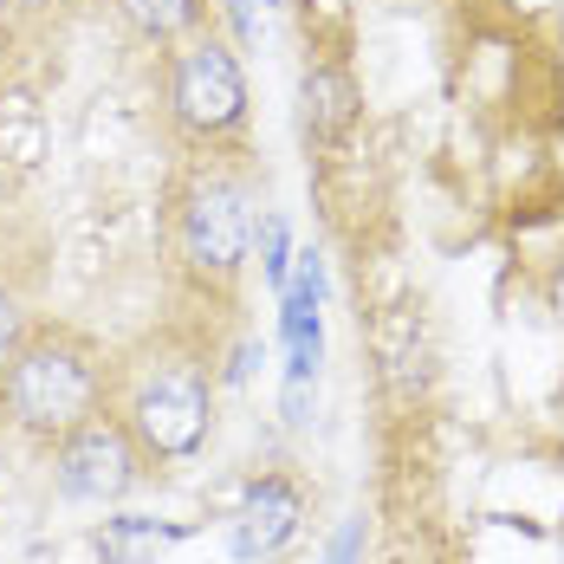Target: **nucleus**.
Returning <instances> with one entry per match:
<instances>
[{
	"mask_svg": "<svg viewBox=\"0 0 564 564\" xmlns=\"http://www.w3.org/2000/svg\"><path fill=\"white\" fill-rule=\"evenodd\" d=\"M0 383H7L13 422L33 435H53V442L85 429L91 415H105V364L78 338H58V332L20 344Z\"/></svg>",
	"mask_w": 564,
	"mask_h": 564,
	"instance_id": "nucleus-1",
	"label": "nucleus"
},
{
	"mask_svg": "<svg viewBox=\"0 0 564 564\" xmlns=\"http://www.w3.org/2000/svg\"><path fill=\"white\" fill-rule=\"evenodd\" d=\"M123 429L137 435V448L156 454V460H188V454L208 442V429H215V377L195 357L150 364L130 383Z\"/></svg>",
	"mask_w": 564,
	"mask_h": 564,
	"instance_id": "nucleus-2",
	"label": "nucleus"
},
{
	"mask_svg": "<svg viewBox=\"0 0 564 564\" xmlns=\"http://www.w3.org/2000/svg\"><path fill=\"white\" fill-rule=\"evenodd\" d=\"M175 247L188 260V273L227 285L240 273L247 247H253V202L234 175H195L182 188V208H175Z\"/></svg>",
	"mask_w": 564,
	"mask_h": 564,
	"instance_id": "nucleus-3",
	"label": "nucleus"
},
{
	"mask_svg": "<svg viewBox=\"0 0 564 564\" xmlns=\"http://www.w3.org/2000/svg\"><path fill=\"white\" fill-rule=\"evenodd\" d=\"M170 117L188 137H227L247 117V78L221 40H188L170 58Z\"/></svg>",
	"mask_w": 564,
	"mask_h": 564,
	"instance_id": "nucleus-4",
	"label": "nucleus"
},
{
	"mask_svg": "<svg viewBox=\"0 0 564 564\" xmlns=\"http://www.w3.org/2000/svg\"><path fill=\"white\" fill-rule=\"evenodd\" d=\"M137 474H143V448H137V435L123 422H111V415H91L85 429L58 435L53 487L65 500H78V507H111V500H123L137 487Z\"/></svg>",
	"mask_w": 564,
	"mask_h": 564,
	"instance_id": "nucleus-5",
	"label": "nucleus"
},
{
	"mask_svg": "<svg viewBox=\"0 0 564 564\" xmlns=\"http://www.w3.org/2000/svg\"><path fill=\"white\" fill-rule=\"evenodd\" d=\"M299 519H305L299 487H292L285 474H267V480L247 487V500H240V512H234V525H227V552H234L240 564L280 558L285 545L299 539Z\"/></svg>",
	"mask_w": 564,
	"mask_h": 564,
	"instance_id": "nucleus-6",
	"label": "nucleus"
},
{
	"mask_svg": "<svg viewBox=\"0 0 564 564\" xmlns=\"http://www.w3.org/2000/svg\"><path fill=\"white\" fill-rule=\"evenodd\" d=\"M350 123H357V85H350V72L312 65V72H305V130H312L318 143H338Z\"/></svg>",
	"mask_w": 564,
	"mask_h": 564,
	"instance_id": "nucleus-7",
	"label": "nucleus"
},
{
	"mask_svg": "<svg viewBox=\"0 0 564 564\" xmlns=\"http://www.w3.org/2000/svg\"><path fill=\"white\" fill-rule=\"evenodd\" d=\"M175 539H182V525L123 512V519H105V525H98V558L105 564H156Z\"/></svg>",
	"mask_w": 564,
	"mask_h": 564,
	"instance_id": "nucleus-8",
	"label": "nucleus"
},
{
	"mask_svg": "<svg viewBox=\"0 0 564 564\" xmlns=\"http://www.w3.org/2000/svg\"><path fill=\"white\" fill-rule=\"evenodd\" d=\"M111 7L150 40H182L202 26V0H111Z\"/></svg>",
	"mask_w": 564,
	"mask_h": 564,
	"instance_id": "nucleus-9",
	"label": "nucleus"
},
{
	"mask_svg": "<svg viewBox=\"0 0 564 564\" xmlns=\"http://www.w3.org/2000/svg\"><path fill=\"white\" fill-rule=\"evenodd\" d=\"M260 273L273 292H285V273H292V247H285V221L280 215H260Z\"/></svg>",
	"mask_w": 564,
	"mask_h": 564,
	"instance_id": "nucleus-10",
	"label": "nucleus"
},
{
	"mask_svg": "<svg viewBox=\"0 0 564 564\" xmlns=\"http://www.w3.org/2000/svg\"><path fill=\"white\" fill-rule=\"evenodd\" d=\"M20 332H26V312H20V299L0 285V377H7V364H13V350H20Z\"/></svg>",
	"mask_w": 564,
	"mask_h": 564,
	"instance_id": "nucleus-11",
	"label": "nucleus"
},
{
	"mask_svg": "<svg viewBox=\"0 0 564 564\" xmlns=\"http://www.w3.org/2000/svg\"><path fill=\"white\" fill-rule=\"evenodd\" d=\"M325 564H364V519H350V525H344L338 539H332Z\"/></svg>",
	"mask_w": 564,
	"mask_h": 564,
	"instance_id": "nucleus-12",
	"label": "nucleus"
},
{
	"mask_svg": "<svg viewBox=\"0 0 564 564\" xmlns=\"http://www.w3.org/2000/svg\"><path fill=\"white\" fill-rule=\"evenodd\" d=\"M227 7H234V13H240V26H247V0H227Z\"/></svg>",
	"mask_w": 564,
	"mask_h": 564,
	"instance_id": "nucleus-13",
	"label": "nucleus"
}]
</instances>
